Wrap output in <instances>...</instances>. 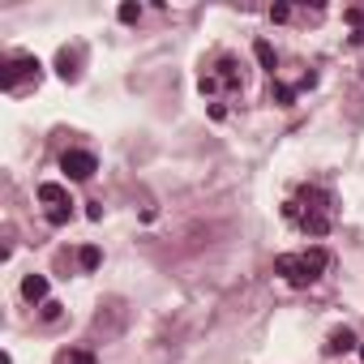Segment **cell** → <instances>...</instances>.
Returning a JSON list of instances; mask_svg holds the SVG:
<instances>
[{
    "instance_id": "obj_1",
    "label": "cell",
    "mask_w": 364,
    "mask_h": 364,
    "mask_svg": "<svg viewBox=\"0 0 364 364\" xmlns=\"http://www.w3.org/2000/svg\"><path fill=\"white\" fill-rule=\"evenodd\" d=\"M334 215H338L334 193L321 189V185H300V189L283 202V219H287L291 228H300L304 236H330Z\"/></svg>"
},
{
    "instance_id": "obj_2",
    "label": "cell",
    "mask_w": 364,
    "mask_h": 364,
    "mask_svg": "<svg viewBox=\"0 0 364 364\" xmlns=\"http://www.w3.org/2000/svg\"><path fill=\"white\" fill-rule=\"evenodd\" d=\"M326 266H330V253H326L321 245L274 257V274H279L283 283H291V287H313V283L326 274Z\"/></svg>"
},
{
    "instance_id": "obj_3",
    "label": "cell",
    "mask_w": 364,
    "mask_h": 364,
    "mask_svg": "<svg viewBox=\"0 0 364 364\" xmlns=\"http://www.w3.org/2000/svg\"><path fill=\"white\" fill-rule=\"evenodd\" d=\"M223 86H228V90H245V65H240L236 56H219V69L198 77V90H202V95H219Z\"/></svg>"
},
{
    "instance_id": "obj_4",
    "label": "cell",
    "mask_w": 364,
    "mask_h": 364,
    "mask_svg": "<svg viewBox=\"0 0 364 364\" xmlns=\"http://www.w3.org/2000/svg\"><path fill=\"white\" fill-rule=\"evenodd\" d=\"M39 202H43V215L52 228H65L73 219V198L65 185H56V180H48V185H39Z\"/></svg>"
},
{
    "instance_id": "obj_5",
    "label": "cell",
    "mask_w": 364,
    "mask_h": 364,
    "mask_svg": "<svg viewBox=\"0 0 364 364\" xmlns=\"http://www.w3.org/2000/svg\"><path fill=\"white\" fill-rule=\"evenodd\" d=\"M39 69H43V65H39L35 56H14V60H9V69L0 73V86H5L9 95H22V90H26V82H35V86H39Z\"/></svg>"
},
{
    "instance_id": "obj_6",
    "label": "cell",
    "mask_w": 364,
    "mask_h": 364,
    "mask_svg": "<svg viewBox=\"0 0 364 364\" xmlns=\"http://www.w3.org/2000/svg\"><path fill=\"white\" fill-rule=\"evenodd\" d=\"M60 171H65L69 180H90V176L99 171V159H95L90 150H65V154H60Z\"/></svg>"
},
{
    "instance_id": "obj_7",
    "label": "cell",
    "mask_w": 364,
    "mask_h": 364,
    "mask_svg": "<svg viewBox=\"0 0 364 364\" xmlns=\"http://www.w3.org/2000/svg\"><path fill=\"white\" fill-rule=\"evenodd\" d=\"M347 351H360V343H355V330H347V326L330 330V338H326V355H347Z\"/></svg>"
},
{
    "instance_id": "obj_8",
    "label": "cell",
    "mask_w": 364,
    "mask_h": 364,
    "mask_svg": "<svg viewBox=\"0 0 364 364\" xmlns=\"http://www.w3.org/2000/svg\"><path fill=\"white\" fill-rule=\"evenodd\" d=\"M77 60H82V52H77V48H73V52H69V48H60V56H56V73H60L65 82H77V77H82Z\"/></svg>"
},
{
    "instance_id": "obj_9",
    "label": "cell",
    "mask_w": 364,
    "mask_h": 364,
    "mask_svg": "<svg viewBox=\"0 0 364 364\" xmlns=\"http://www.w3.org/2000/svg\"><path fill=\"white\" fill-rule=\"evenodd\" d=\"M22 296H26L31 304L48 300V279H43V274H26V279H22Z\"/></svg>"
},
{
    "instance_id": "obj_10",
    "label": "cell",
    "mask_w": 364,
    "mask_h": 364,
    "mask_svg": "<svg viewBox=\"0 0 364 364\" xmlns=\"http://www.w3.org/2000/svg\"><path fill=\"white\" fill-rule=\"evenodd\" d=\"M56 364H95V351H82V347H69L56 355Z\"/></svg>"
},
{
    "instance_id": "obj_11",
    "label": "cell",
    "mask_w": 364,
    "mask_h": 364,
    "mask_svg": "<svg viewBox=\"0 0 364 364\" xmlns=\"http://www.w3.org/2000/svg\"><path fill=\"white\" fill-rule=\"evenodd\" d=\"M270 99H274L279 107H291V99H296V86H279V82H270Z\"/></svg>"
},
{
    "instance_id": "obj_12",
    "label": "cell",
    "mask_w": 364,
    "mask_h": 364,
    "mask_svg": "<svg viewBox=\"0 0 364 364\" xmlns=\"http://www.w3.org/2000/svg\"><path fill=\"white\" fill-rule=\"evenodd\" d=\"M257 60H262V65H266V69H270V73H274V69H279V56H274V48H270V43H266V39H257Z\"/></svg>"
},
{
    "instance_id": "obj_13",
    "label": "cell",
    "mask_w": 364,
    "mask_h": 364,
    "mask_svg": "<svg viewBox=\"0 0 364 364\" xmlns=\"http://www.w3.org/2000/svg\"><path fill=\"white\" fill-rule=\"evenodd\" d=\"M77 262H82V270H95V266H99V262H103V253H99V249H95V245H86V249H82V253H77Z\"/></svg>"
},
{
    "instance_id": "obj_14",
    "label": "cell",
    "mask_w": 364,
    "mask_h": 364,
    "mask_svg": "<svg viewBox=\"0 0 364 364\" xmlns=\"http://www.w3.org/2000/svg\"><path fill=\"white\" fill-rule=\"evenodd\" d=\"M347 22H355V35H351V43H364V18H360V9H347Z\"/></svg>"
},
{
    "instance_id": "obj_15",
    "label": "cell",
    "mask_w": 364,
    "mask_h": 364,
    "mask_svg": "<svg viewBox=\"0 0 364 364\" xmlns=\"http://www.w3.org/2000/svg\"><path fill=\"white\" fill-rule=\"evenodd\" d=\"M137 18H141L137 5H120V22H137Z\"/></svg>"
},
{
    "instance_id": "obj_16",
    "label": "cell",
    "mask_w": 364,
    "mask_h": 364,
    "mask_svg": "<svg viewBox=\"0 0 364 364\" xmlns=\"http://www.w3.org/2000/svg\"><path fill=\"white\" fill-rule=\"evenodd\" d=\"M287 18H291V9H287V5H274V9H270V22H287Z\"/></svg>"
},
{
    "instance_id": "obj_17",
    "label": "cell",
    "mask_w": 364,
    "mask_h": 364,
    "mask_svg": "<svg viewBox=\"0 0 364 364\" xmlns=\"http://www.w3.org/2000/svg\"><path fill=\"white\" fill-rule=\"evenodd\" d=\"M43 317H48V321H56V317H60V304H56V300H48V304H43Z\"/></svg>"
},
{
    "instance_id": "obj_18",
    "label": "cell",
    "mask_w": 364,
    "mask_h": 364,
    "mask_svg": "<svg viewBox=\"0 0 364 364\" xmlns=\"http://www.w3.org/2000/svg\"><path fill=\"white\" fill-rule=\"evenodd\" d=\"M360 360H364V343H360Z\"/></svg>"
}]
</instances>
